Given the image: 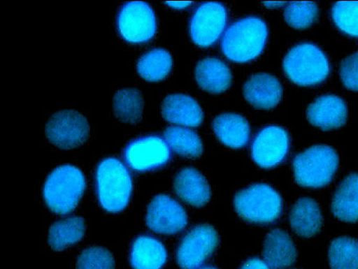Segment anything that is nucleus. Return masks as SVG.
Masks as SVG:
<instances>
[{
    "label": "nucleus",
    "mask_w": 358,
    "mask_h": 269,
    "mask_svg": "<svg viewBox=\"0 0 358 269\" xmlns=\"http://www.w3.org/2000/svg\"><path fill=\"white\" fill-rule=\"evenodd\" d=\"M268 38L266 22L257 16H248L231 24L222 39V51L228 60L250 62L263 53Z\"/></svg>",
    "instance_id": "f257e3e1"
},
{
    "label": "nucleus",
    "mask_w": 358,
    "mask_h": 269,
    "mask_svg": "<svg viewBox=\"0 0 358 269\" xmlns=\"http://www.w3.org/2000/svg\"><path fill=\"white\" fill-rule=\"evenodd\" d=\"M98 201L110 213H119L129 204L134 184L126 166L115 158L103 159L96 171Z\"/></svg>",
    "instance_id": "f03ea898"
},
{
    "label": "nucleus",
    "mask_w": 358,
    "mask_h": 269,
    "mask_svg": "<svg viewBox=\"0 0 358 269\" xmlns=\"http://www.w3.org/2000/svg\"><path fill=\"white\" fill-rule=\"evenodd\" d=\"M85 187L82 170L72 165L61 166L45 180L43 192L45 203L57 215L71 214L78 207Z\"/></svg>",
    "instance_id": "7ed1b4c3"
},
{
    "label": "nucleus",
    "mask_w": 358,
    "mask_h": 269,
    "mask_svg": "<svg viewBox=\"0 0 358 269\" xmlns=\"http://www.w3.org/2000/svg\"><path fill=\"white\" fill-rule=\"evenodd\" d=\"M282 67L288 79L303 87L324 82L331 72L327 55L310 43L294 45L286 54Z\"/></svg>",
    "instance_id": "20e7f679"
},
{
    "label": "nucleus",
    "mask_w": 358,
    "mask_h": 269,
    "mask_svg": "<svg viewBox=\"0 0 358 269\" xmlns=\"http://www.w3.org/2000/svg\"><path fill=\"white\" fill-rule=\"evenodd\" d=\"M338 164L339 158L333 147L315 145L294 157V179L300 186L321 188L331 183L336 173Z\"/></svg>",
    "instance_id": "39448f33"
},
{
    "label": "nucleus",
    "mask_w": 358,
    "mask_h": 269,
    "mask_svg": "<svg viewBox=\"0 0 358 269\" xmlns=\"http://www.w3.org/2000/svg\"><path fill=\"white\" fill-rule=\"evenodd\" d=\"M234 207L242 219L258 224H268L280 219L282 200L274 188L261 183L236 194Z\"/></svg>",
    "instance_id": "423d86ee"
},
{
    "label": "nucleus",
    "mask_w": 358,
    "mask_h": 269,
    "mask_svg": "<svg viewBox=\"0 0 358 269\" xmlns=\"http://www.w3.org/2000/svg\"><path fill=\"white\" fill-rule=\"evenodd\" d=\"M117 27L121 38L131 44L146 43L157 31L153 9L147 3L127 2L119 10Z\"/></svg>",
    "instance_id": "0eeeda50"
},
{
    "label": "nucleus",
    "mask_w": 358,
    "mask_h": 269,
    "mask_svg": "<svg viewBox=\"0 0 358 269\" xmlns=\"http://www.w3.org/2000/svg\"><path fill=\"white\" fill-rule=\"evenodd\" d=\"M90 133L87 119L74 110L56 112L45 125L46 137L52 144L64 150L83 145Z\"/></svg>",
    "instance_id": "6e6552de"
},
{
    "label": "nucleus",
    "mask_w": 358,
    "mask_h": 269,
    "mask_svg": "<svg viewBox=\"0 0 358 269\" xmlns=\"http://www.w3.org/2000/svg\"><path fill=\"white\" fill-rule=\"evenodd\" d=\"M228 21L227 10L221 3L207 2L196 9L189 22V36L198 47L210 48L222 36Z\"/></svg>",
    "instance_id": "1a4fd4ad"
},
{
    "label": "nucleus",
    "mask_w": 358,
    "mask_h": 269,
    "mask_svg": "<svg viewBox=\"0 0 358 269\" xmlns=\"http://www.w3.org/2000/svg\"><path fill=\"white\" fill-rule=\"evenodd\" d=\"M219 244L215 228L210 225L194 227L179 244L176 259L182 269H199L210 259Z\"/></svg>",
    "instance_id": "9d476101"
},
{
    "label": "nucleus",
    "mask_w": 358,
    "mask_h": 269,
    "mask_svg": "<svg viewBox=\"0 0 358 269\" xmlns=\"http://www.w3.org/2000/svg\"><path fill=\"white\" fill-rule=\"evenodd\" d=\"M171 158V150L166 140L155 136L132 140L124 151L125 163L137 173H146L164 167Z\"/></svg>",
    "instance_id": "9b49d317"
},
{
    "label": "nucleus",
    "mask_w": 358,
    "mask_h": 269,
    "mask_svg": "<svg viewBox=\"0 0 358 269\" xmlns=\"http://www.w3.org/2000/svg\"><path fill=\"white\" fill-rule=\"evenodd\" d=\"M290 148L287 131L278 125H269L254 138L251 153L253 161L264 169L275 168L286 159Z\"/></svg>",
    "instance_id": "f8f14e48"
},
{
    "label": "nucleus",
    "mask_w": 358,
    "mask_h": 269,
    "mask_svg": "<svg viewBox=\"0 0 358 269\" xmlns=\"http://www.w3.org/2000/svg\"><path fill=\"white\" fill-rule=\"evenodd\" d=\"M187 215L182 205L165 194L155 197L148 208L147 226L155 233L174 235L187 225Z\"/></svg>",
    "instance_id": "ddd939ff"
},
{
    "label": "nucleus",
    "mask_w": 358,
    "mask_h": 269,
    "mask_svg": "<svg viewBox=\"0 0 358 269\" xmlns=\"http://www.w3.org/2000/svg\"><path fill=\"white\" fill-rule=\"evenodd\" d=\"M309 122L322 130L343 127L348 117L346 103L338 96L322 95L309 106L307 111Z\"/></svg>",
    "instance_id": "4468645a"
},
{
    "label": "nucleus",
    "mask_w": 358,
    "mask_h": 269,
    "mask_svg": "<svg viewBox=\"0 0 358 269\" xmlns=\"http://www.w3.org/2000/svg\"><path fill=\"white\" fill-rule=\"evenodd\" d=\"M245 100L258 110H269L280 104L282 87L278 78L271 74H253L243 87Z\"/></svg>",
    "instance_id": "2eb2a0df"
},
{
    "label": "nucleus",
    "mask_w": 358,
    "mask_h": 269,
    "mask_svg": "<svg viewBox=\"0 0 358 269\" xmlns=\"http://www.w3.org/2000/svg\"><path fill=\"white\" fill-rule=\"evenodd\" d=\"M162 115L173 124L186 128H197L203 122L204 114L192 96L174 94L166 97L162 105Z\"/></svg>",
    "instance_id": "dca6fc26"
},
{
    "label": "nucleus",
    "mask_w": 358,
    "mask_h": 269,
    "mask_svg": "<svg viewBox=\"0 0 358 269\" xmlns=\"http://www.w3.org/2000/svg\"><path fill=\"white\" fill-rule=\"evenodd\" d=\"M174 189L179 198L195 208L204 207L211 198L209 182L203 175L193 168L179 171L175 178Z\"/></svg>",
    "instance_id": "f3484780"
},
{
    "label": "nucleus",
    "mask_w": 358,
    "mask_h": 269,
    "mask_svg": "<svg viewBox=\"0 0 358 269\" xmlns=\"http://www.w3.org/2000/svg\"><path fill=\"white\" fill-rule=\"evenodd\" d=\"M263 257L271 269L291 267L297 259V250L289 234L280 228L271 231L264 240Z\"/></svg>",
    "instance_id": "a211bd4d"
},
{
    "label": "nucleus",
    "mask_w": 358,
    "mask_h": 269,
    "mask_svg": "<svg viewBox=\"0 0 358 269\" xmlns=\"http://www.w3.org/2000/svg\"><path fill=\"white\" fill-rule=\"evenodd\" d=\"M194 75L200 88L213 94L224 93L233 82L230 68L217 58H206L199 61L195 66Z\"/></svg>",
    "instance_id": "6ab92c4d"
},
{
    "label": "nucleus",
    "mask_w": 358,
    "mask_h": 269,
    "mask_svg": "<svg viewBox=\"0 0 358 269\" xmlns=\"http://www.w3.org/2000/svg\"><path fill=\"white\" fill-rule=\"evenodd\" d=\"M217 139L234 150L245 147L250 139L251 129L248 120L239 114L227 112L213 119L212 124Z\"/></svg>",
    "instance_id": "aec40b11"
},
{
    "label": "nucleus",
    "mask_w": 358,
    "mask_h": 269,
    "mask_svg": "<svg viewBox=\"0 0 358 269\" xmlns=\"http://www.w3.org/2000/svg\"><path fill=\"white\" fill-rule=\"evenodd\" d=\"M289 222L299 237L310 238L321 230L323 219L319 204L310 198L298 200L290 211Z\"/></svg>",
    "instance_id": "412c9836"
},
{
    "label": "nucleus",
    "mask_w": 358,
    "mask_h": 269,
    "mask_svg": "<svg viewBox=\"0 0 358 269\" xmlns=\"http://www.w3.org/2000/svg\"><path fill=\"white\" fill-rule=\"evenodd\" d=\"M129 261L134 269H162L167 261V252L158 239L138 236L131 245Z\"/></svg>",
    "instance_id": "4be33fe9"
},
{
    "label": "nucleus",
    "mask_w": 358,
    "mask_h": 269,
    "mask_svg": "<svg viewBox=\"0 0 358 269\" xmlns=\"http://www.w3.org/2000/svg\"><path fill=\"white\" fill-rule=\"evenodd\" d=\"M331 210L338 219L358 221V174H351L341 183L334 194Z\"/></svg>",
    "instance_id": "5701e85b"
},
{
    "label": "nucleus",
    "mask_w": 358,
    "mask_h": 269,
    "mask_svg": "<svg viewBox=\"0 0 358 269\" xmlns=\"http://www.w3.org/2000/svg\"><path fill=\"white\" fill-rule=\"evenodd\" d=\"M85 233V222L83 217H69L51 226L48 244L55 251H63L80 242Z\"/></svg>",
    "instance_id": "b1692460"
},
{
    "label": "nucleus",
    "mask_w": 358,
    "mask_h": 269,
    "mask_svg": "<svg viewBox=\"0 0 358 269\" xmlns=\"http://www.w3.org/2000/svg\"><path fill=\"white\" fill-rule=\"evenodd\" d=\"M173 59L169 51L155 48L143 54L137 62V72L145 81L157 82L169 77Z\"/></svg>",
    "instance_id": "393cba45"
},
{
    "label": "nucleus",
    "mask_w": 358,
    "mask_h": 269,
    "mask_svg": "<svg viewBox=\"0 0 358 269\" xmlns=\"http://www.w3.org/2000/svg\"><path fill=\"white\" fill-rule=\"evenodd\" d=\"M164 140L171 150L183 157L198 158L203 152L200 137L189 128L171 126L164 131Z\"/></svg>",
    "instance_id": "a878e982"
},
{
    "label": "nucleus",
    "mask_w": 358,
    "mask_h": 269,
    "mask_svg": "<svg viewBox=\"0 0 358 269\" xmlns=\"http://www.w3.org/2000/svg\"><path fill=\"white\" fill-rule=\"evenodd\" d=\"M113 110L120 122L137 124L141 119L143 111L141 91L131 88L117 91L113 97Z\"/></svg>",
    "instance_id": "bb28decb"
},
{
    "label": "nucleus",
    "mask_w": 358,
    "mask_h": 269,
    "mask_svg": "<svg viewBox=\"0 0 358 269\" xmlns=\"http://www.w3.org/2000/svg\"><path fill=\"white\" fill-rule=\"evenodd\" d=\"M328 260L331 269H358V240L334 239L329 248Z\"/></svg>",
    "instance_id": "cd10ccee"
},
{
    "label": "nucleus",
    "mask_w": 358,
    "mask_h": 269,
    "mask_svg": "<svg viewBox=\"0 0 358 269\" xmlns=\"http://www.w3.org/2000/svg\"><path fill=\"white\" fill-rule=\"evenodd\" d=\"M284 15L288 25L303 30L315 24L319 7L313 2H292L286 6Z\"/></svg>",
    "instance_id": "c85d7f7f"
},
{
    "label": "nucleus",
    "mask_w": 358,
    "mask_h": 269,
    "mask_svg": "<svg viewBox=\"0 0 358 269\" xmlns=\"http://www.w3.org/2000/svg\"><path fill=\"white\" fill-rule=\"evenodd\" d=\"M331 18L338 30L358 38V2H337L331 8Z\"/></svg>",
    "instance_id": "c756f323"
},
{
    "label": "nucleus",
    "mask_w": 358,
    "mask_h": 269,
    "mask_svg": "<svg viewBox=\"0 0 358 269\" xmlns=\"http://www.w3.org/2000/svg\"><path fill=\"white\" fill-rule=\"evenodd\" d=\"M115 265L110 251L99 246H92L80 254L77 269H114Z\"/></svg>",
    "instance_id": "7c9ffc66"
},
{
    "label": "nucleus",
    "mask_w": 358,
    "mask_h": 269,
    "mask_svg": "<svg viewBox=\"0 0 358 269\" xmlns=\"http://www.w3.org/2000/svg\"><path fill=\"white\" fill-rule=\"evenodd\" d=\"M340 77L346 89L358 92V50L341 63Z\"/></svg>",
    "instance_id": "2f4dec72"
},
{
    "label": "nucleus",
    "mask_w": 358,
    "mask_h": 269,
    "mask_svg": "<svg viewBox=\"0 0 358 269\" xmlns=\"http://www.w3.org/2000/svg\"><path fill=\"white\" fill-rule=\"evenodd\" d=\"M241 269H271L263 260L251 259L248 260Z\"/></svg>",
    "instance_id": "473e14b6"
},
{
    "label": "nucleus",
    "mask_w": 358,
    "mask_h": 269,
    "mask_svg": "<svg viewBox=\"0 0 358 269\" xmlns=\"http://www.w3.org/2000/svg\"><path fill=\"white\" fill-rule=\"evenodd\" d=\"M166 5L169 6V8L176 10H183L188 8L192 6V2H165Z\"/></svg>",
    "instance_id": "72a5a7b5"
},
{
    "label": "nucleus",
    "mask_w": 358,
    "mask_h": 269,
    "mask_svg": "<svg viewBox=\"0 0 358 269\" xmlns=\"http://www.w3.org/2000/svg\"><path fill=\"white\" fill-rule=\"evenodd\" d=\"M265 8L268 9H277L285 7L286 2H262Z\"/></svg>",
    "instance_id": "f704fd0d"
},
{
    "label": "nucleus",
    "mask_w": 358,
    "mask_h": 269,
    "mask_svg": "<svg viewBox=\"0 0 358 269\" xmlns=\"http://www.w3.org/2000/svg\"><path fill=\"white\" fill-rule=\"evenodd\" d=\"M199 269H217L215 267H211V266H207V267H203V268H199Z\"/></svg>",
    "instance_id": "c9c22d12"
}]
</instances>
